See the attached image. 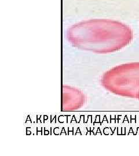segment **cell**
I'll return each mask as SVG.
<instances>
[{
	"label": "cell",
	"instance_id": "cell-1",
	"mask_svg": "<svg viewBox=\"0 0 139 156\" xmlns=\"http://www.w3.org/2000/svg\"><path fill=\"white\" fill-rule=\"evenodd\" d=\"M68 38L79 48L99 53L120 50L129 45L133 33L128 26L111 20L94 19L73 26Z\"/></svg>",
	"mask_w": 139,
	"mask_h": 156
},
{
	"label": "cell",
	"instance_id": "cell-2",
	"mask_svg": "<svg viewBox=\"0 0 139 156\" xmlns=\"http://www.w3.org/2000/svg\"><path fill=\"white\" fill-rule=\"evenodd\" d=\"M103 84L116 94L137 98L139 94V62L115 67L103 77Z\"/></svg>",
	"mask_w": 139,
	"mask_h": 156
},
{
	"label": "cell",
	"instance_id": "cell-3",
	"mask_svg": "<svg viewBox=\"0 0 139 156\" xmlns=\"http://www.w3.org/2000/svg\"><path fill=\"white\" fill-rule=\"evenodd\" d=\"M137 98H138L139 99V95H138V97H137Z\"/></svg>",
	"mask_w": 139,
	"mask_h": 156
}]
</instances>
